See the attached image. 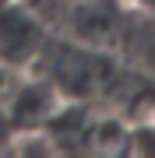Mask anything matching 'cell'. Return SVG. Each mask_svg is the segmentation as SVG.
Instances as JSON below:
<instances>
[{"instance_id": "6da1fadb", "label": "cell", "mask_w": 155, "mask_h": 158, "mask_svg": "<svg viewBox=\"0 0 155 158\" xmlns=\"http://www.w3.org/2000/svg\"><path fill=\"white\" fill-rule=\"evenodd\" d=\"M123 148L131 155H148V158H155V116H144V119H138L131 130L123 134Z\"/></svg>"}, {"instance_id": "7a4b0ae2", "label": "cell", "mask_w": 155, "mask_h": 158, "mask_svg": "<svg viewBox=\"0 0 155 158\" xmlns=\"http://www.w3.org/2000/svg\"><path fill=\"white\" fill-rule=\"evenodd\" d=\"M131 4H138L141 11H148V14H155V0H131Z\"/></svg>"}]
</instances>
